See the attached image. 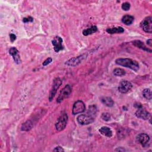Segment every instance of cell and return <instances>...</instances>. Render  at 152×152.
Instances as JSON below:
<instances>
[{
    "label": "cell",
    "instance_id": "cell-23",
    "mask_svg": "<svg viewBox=\"0 0 152 152\" xmlns=\"http://www.w3.org/2000/svg\"><path fill=\"white\" fill-rule=\"evenodd\" d=\"M96 112H97L96 106L95 105H92L89 106V110H88L87 114H89L93 117V115H95L96 114Z\"/></svg>",
    "mask_w": 152,
    "mask_h": 152
},
{
    "label": "cell",
    "instance_id": "cell-22",
    "mask_svg": "<svg viewBox=\"0 0 152 152\" xmlns=\"http://www.w3.org/2000/svg\"><path fill=\"white\" fill-rule=\"evenodd\" d=\"M143 97L147 100L151 99V92L150 89H145L143 91Z\"/></svg>",
    "mask_w": 152,
    "mask_h": 152
},
{
    "label": "cell",
    "instance_id": "cell-5",
    "mask_svg": "<svg viewBox=\"0 0 152 152\" xmlns=\"http://www.w3.org/2000/svg\"><path fill=\"white\" fill-rule=\"evenodd\" d=\"M141 28L148 33H152V18L151 17H147L140 23Z\"/></svg>",
    "mask_w": 152,
    "mask_h": 152
},
{
    "label": "cell",
    "instance_id": "cell-26",
    "mask_svg": "<svg viewBox=\"0 0 152 152\" xmlns=\"http://www.w3.org/2000/svg\"><path fill=\"white\" fill-rule=\"evenodd\" d=\"M52 61V59L51 58H47L42 64V65L44 66H46L48 65H49L50 63H51V62Z\"/></svg>",
    "mask_w": 152,
    "mask_h": 152
},
{
    "label": "cell",
    "instance_id": "cell-27",
    "mask_svg": "<svg viewBox=\"0 0 152 152\" xmlns=\"http://www.w3.org/2000/svg\"><path fill=\"white\" fill-rule=\"evenodd\" d=\"M33 21V19L31 17H25L23 19V21L24 23H28V22H32Z\"/></svg>",
    "mask_w": 152,
    "mask_h": 152
},
{
    "label": "cell",
    "instance_id": "cell-13",
    "mask_svg": "<svg viewBox=\"0 0 152 152\" xmlns=\"http://www.w3.org/2000/svg\"><path fill=\"white\" fill-rule=\"evenodd\" d=\"M9 54L12 56V57L15 63L17 64H20L21 62L20 56L19 54V52L16 48L15 47L11 48L9 50Z\"/></svg>",
    "mask_w": 152,
    "mask_h": 152
},
{
    "label": "cell",
    "instance_id": "cell-19",
    "mask_svg": "<svg viewBox=\"0 0 152 152\" xmlns=\"http://www.w3.org/2000/svg\"><path fill=\"white\" fill-rule=\"evenodd\" d=\"M134 21V17L130 15H125L122 18V22L125 25H130Z\"/></svg>",
    "mask_w": 152,
    "mask_h": 152
},
{
    "label": "cell",
    "instance_id": "cell-2",
    "mask_svg": "<svg viewBox=\"0 0 152 152\" xmlns=\"http://www.w3.org/2000/svg\"><path fill=\"white\" fill-rule=\"evenodd\" d=\"M68 115L67 114H62L57 119L55 123V129L58 131H61L65 129L68 122Z\"/></svg>",
    "mask_w": 152,
    "mask_h": 152
},
{
    "label": "cell",
    "instance_id": "cell-11",
    "mask_svg": "<svg viewBox=\"0 0 152 152\" xmlns=\"http://www.w3.org/2000/svg\"><path fill=\"white\" fill-rule=\"evenodd\" d=\"M136 139H137L138 143H140V145L144 147H146L149 145L150 141V137L149 136V135L145 133H141L139 134L137 136Z\"/></svg>",
    "mask_w": 152,
    "mask_h": 152
},
{
    "label": "cell",
    "instance_id": "cell-18",
    "mask_svg": "<svg viewBox=\"0 0 152 152\" xmlns=\"http://www.w3.org/2000/svg\"><path fill=\"white\" fill-rule=\"evenodd\" d=\"M97 31H98V27L96 26H92L91 27L84 29L83 31V34L84 36H88L96 33Z\"/></svg>",
    "mask_w": 152,
    "mask_h": 152
},
{
    "label": "cell",
    "instance_id": "cell-25",
    "mask_svg": "<svg viewBox=\"0 0 152 152\" xmlns=\"http://www.w3.org/2000/svg\"><path fill=\"white\" fill-rule=\"evenodd\" d=\"M122 9L124 11H129L130 9V4L129 3H124L122 5Z\"/></svg>",
    "mask_w": 152,
    "mask_h": 152
},
{
    "label": "cell",
    "instance_id": "cell-15",
    "mask_svg": "<svg viewBox=\"0 0 152 152\" xmlns=\"http://www.w3.org/2000/svg\"><path fill=\"white\" fill-rule=\"evenodd\" d=\"M99 131L103 135H105L107 137H111L113 135V133L112 131L110 128L108 127H102L99 129Z\"/></svg>",
    "mask_w": 152,
    "mask_h": 152
},
{
    "label": "cell",
    "instance_id": "cell-6",
    "mask_svg": "<svg viewBox=\"0 0 152 152\" xmlns=\"http://www.w3.org/2000/svg\"><path fill=\"white\" fill-rule=\"evenodd\" d=\"M72 92V87L70 85H66L61 91L57 99L58 103H61L64 99L67 98Z\"/></svg>",
    "mask_w": 152,
    "mask_h": 152
},
{
    "label": "cell",
    "instance_id": "cell-31",
    "mask_svg": "<svg viewBox=\"0 0 152 152\" xmlns=\"http://www.w3.org/2000/svg\"><path fill=\"white\" fill-rule=\"evenodd\" d=\"M146 42H147V44L148 45H149L150 46H152V40H151V39H148L147 41H146Z\"/></svg>",
    "mask_w": 152,
    "mask_h": 152
},
{
    "label": "cell",
    "instance_id": "cell-28",
    "mask_svg": "<svg viewBox=\"0 0 152 152\" xmlns=\"http://www.w3.org/2000/svg\"><path fill=\"white\" fill-rule=\"evenodd\" d=\"M54 151H64V150L63 149L62 147H60V146H58V147H56L54 150Z\"/></svg>",
    "mask_w": 152,
    "mask_h": 152
},
{
    "label": "cell",
    "instance_id": "cell-16",
    "mask_svg": "<svg viewBox=\"0 0 152 152\" xmlns=\"http://www.w3.org/2000/svg\"><path fill=\"white\" fill-rule=\"evenodd\" d=\"M106 31L109 34L121 33L124 32V29L122 27H115L107 29Z\"/></svg>",
    "mask_w": 152,
    "mask_h": 152
},
{
    "label": "cell",
    "instance_id": "cell-29",
    "mask_svg": "<svg viewBox=\"0 0 152 152\" xmlns=\"http://www.w3.org/2000/svg\"><path fill=\"white\" fill-rule=\"evenodd\" d=\"M10 41L11 42H13L15 39H16V36H15L14 34L11 33L10 35Z\"/></svg>",
    "mask_w": 152,
    "mask_h": 152
},
{
    "label": "cell",
    "instance_id": "cell-20",
    "mask_svg": "<svg viewBox=\"0 0 152 152\" xmlns=\"http://www.w3.org/2000/svg\"><path fill=\"white\" fill-rule=\"evenodd\" d=\"M33 127V124L30 120H28L26 123H24L21 126V130L22 131H29Z\"/></svg>",
    "mask_w": 152,
    "mask_h": 152
},
{
    "label": "cell",
    "instance_id": "cell-12",
    "mask_svg": "<svg viewBox=\"0 0 152 152\" xmlns=\"http://www.w3.org/2000/svg\"><path fill=\"white\" fill-rule=\"evenodd\" d=\"M52 44L56 52H58L64 48L62 46V39L60 36L55 37L52 41Z\"/></svg>",
    "mask_w": 152,
    "mask_h": 152
},
{
    "label": "cell",
    "instance_id": "cell-14",
    "mask_svg": "<svg viewBox=\"0 0 152 152\" xmlns=\"http://www.w3.org/2000/svg\"><path fill=\"white\" fill-rule=\"evenodd\" d=\"M132 43H133V45L139 48H140L143 51H146L147 52H150V53L151 52V50L147 48L146 46L144 44V43L143 42L139 41V40H135V41L132 42Z\"/></svg>",
    "mask_w": 152,
    "mask_h": 152
},
{
    "label": "cell",
    "instance_id": "cell-3",
    "mask_svg": "<svg viewBox=\"0 0 152 152\" xmlns=\"http://www.w3.org/2000/svg\"><path fill=\"white\" fill-rule=\"evenodd\" d=\"M87 57V55L84 54L78 56L77 57H74L73 58H71L66 62V65L70 66V67H76L80 64H81L84 60L86 59Z\"/></svg>",
    "mask_w": 152,
    "mask_h": 152
},
{
    "label": "cell",
    "instance_id": "cell-24",
    "mask_svg": "<svg viewBox=\"0 0 152 152\" xmlns=\"http://www.w3.org/2000/svg\"><path fill=\"white\" fill-rule=\"evenodd\" d=\"M101 118H102V119L103 120V121H109V120L110 119V114H109V113H108V112L103 113V114H102Z\"/></svg>",
    "mask_w": 152,
    "mask_h": 152
},
{
    "label": "cell",
    "instance_id": "cell-4",
    "mask_svg": "<svg viewBox=\"0 0 152 152\" xmlns=\"http://www.w3.org/2000/svg\"><path fill=\"white\" fill-rule=\"evenodd\" d=\"M62 81L60 78L58 77V78H55L54 79L52 87L50 91V96H49V100L50 102H51L53 100L55 95L56 94V93H57L58 89H59V87L62 84Z\"/></svg>",
    "mask_w": 152,
    "mask_h": 152
},
{
    "label": "cell",
    "instance_id": "cell-1",
    "mask_svg": "<svg viewBox=\"0 0 152 152\" xmlns=\"http://www.w3.org/2000/svg\"><path fill=\"white\" fill-rule=\"evenodd\" d=\"M115 63L117 65L129 68L134 71H138L140 68L138 62L130 58H118L116 60Z\"/></svg>",
    "mask_w": 152,
    "mask_h": 152
},
{
    "label": "cell",
    "instance_id": "cell-21",
    "mask_svg": "<svg viewBox=\"0 0 152 152\" xmlns=\"http://www.w3.org/2000/svg\"><path fill=\"white\" fill-rule=\"evenodd\" d=\"M113 73L115 76H118V77H121L125 74V70L120 68H117L114 69Z\"/></svg>",
    "mask_w": 152,
    "mask_h": 152
},
{
    "label": "cell",
    "instance_id": "cell-9",
    "mask_svg": "<svg viewBox=\"0 0 152 152\" xmlns=\"http://www.w3.org/2000/svg\"><path fill=\"white\" fill-rule=\"evenodd\" d=\"M133 87V84L131 82L127 80H123L119 83L118 86V90L121 93H126L129 92Z\"/></svg>",
    "mask_w": 152,
    "mask_h": 152
},
{
    "label": "cell",
    "instance_id": "cell-7",
    "mask_svg": "<svg viewBox=\"0 0 152 152\" xmlns=\"http://www.w3.org/2000/svg\"><path fill=\"white\" fill-rule=\"evenodd\" d=\"M77 121L80 125H89L93 123L94 121V117L87 114V115H79L77 118Z\"/></svg>",
    "mask_w": 152,
    "mask_h": 152
},
{
    "label": "cell",
    "instance_id": "cell-17",
    "mask_svg": "<svg viewBox=\"0 0 152 152\" xmlns=\"http://www.w3.org/2000/svg\"><path fill=\"white\" fill-rule=\"evenodd\" d=\"M102 103L108 107H112L114 105V102L110 97H103L101 98Z\"/></svg>",
    "mask_w": 152,
    "mask_h": 152
},
{
    "label": "cell",
    "instance_id": "cell-8",
    "mask_svg": "<svg viewBox=\"0 0 152 152\" xmlns=\"http://www.w3.org/2000/svg\"><path fill=\"white\" fill-rule=\"evenodd\" d=\"M85 110L86 106L82 100H78L74 103L72 112L73 115H77L84 112Z\"/></svg>",
    "mask_w": 152,
    "mask_h": 152
},
{
    "label": "cell",
    "instance_id": "cell-30",
    "mask_svg": "<svg viewBox=\"0 0 152 152\" xmlns=\"http://www.w3.org/2000/svg\"><path fill=\"white\" fill-rule=\"evenodd\" d=\"M115 151H122V152H123V151H125L126 150L124 147H118L117 149H116L115 150Z\"/></svg>",
    "mask_w": 152,
    "mask_h": 152
},
{
    "label": "cell",
    "instance_id": "cell-10",
    "mask_svg": "<svg viewBox=\"0 0 152 152\" xmlns=\"http://www.w3.org/2000/svg\"><path fill=\"white\" fill-rule=\"evenodd\" d=\"M135 115L139 118L144 120H149L150 123L151 124V114L145 109H143V108L138 109V110L135 112Z\"/></svg>",
    "mask_w": 152,
    "mask_h": 152
}]
</instances>
